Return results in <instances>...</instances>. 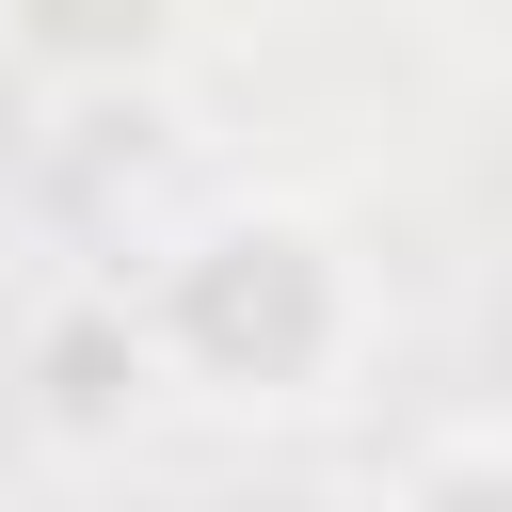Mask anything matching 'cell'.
Here are the masks:
<instances>
[{
	"label": "cell",
	"mask_w": 512,
	"mask_h": 512,
	"mask_svg": "<svg viewBox=\"0 0 512 512\" xmlns=\"http://www.w3.org/2000/svg\"><path fill=\"white\" fill-rule=\"evenodd\" d=\"M400 512H512V448H432L400 480Z\"/></svg>",
	"instance_id": "cell-3"
},
{
	"label": "cell",
	"mask_w": 512,
	"mask_h": 512,
	"mask_svg": "<svg viewBox=\"0 0 512 512\" xmlns=\"http://www.w3.org/2000/svg\"><path fill=\"white\" fill-rule=\"evenodd\" d=\"M192 0H0V48L32 80H144Z\"/></svg>",
	"instance_id": "cell-2"
},
{
	"label": "cell",
	"mask_w": 512,
	"mask_h": 512,
	"mask_svg": "<svg viewBox=\"0 0 512 512\" xmlns=\"http://www.w3.org/2000/svg\"><path fill=\"white\" fill-rule=\"evenodd\" d=\"M160 352L208 368L224 400H320V368L352 352V256L304 208H240L176 256L160 288Z\"/></svg>",
	"instance_id": "cell-1"
}]
</instances>
